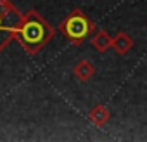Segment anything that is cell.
Here are the masks:
<instances>
[{
  "label": "cell",
  "instance_id": "8992f818",
  "mask_svg": "<svg viewBox=\"0 0 147 142\" xmlns=\"http://www.w3.org/2000/svg\"><path fill=\"white\" fill-rule=\"evenodd\" d=\"M73 75H75L80 82H88L95 75V68L90 61H80L75 68H73Z\"/></svg>",
  "mask_w": 147,
  "mask_h": 142
},
{
  "label": "cell",
  "instance_id": "3957f363",
  "mask_svg": "<svg viewBox=\"0 0 147 142\" xmlns=\"http://www.w3.org/2000/svg\"><path fill=\"white\" fill-rule=\"evenodd\" d=\"M21 16L23 14L16 9L11 0H0V52L14 38Z\"/></svg>",
  "mask_w": 147,
  "mask_h": 142
},
{
  "label": "cell",
  "instance_id": "277c9868",
  "mask_svg": "<svg viewBox=\"0 0 147 142\" xmlns=\"http://www.w3.org/2000/svg\"><path fill=\"white\" fill-rule=\"evenodd\" d=\"M111 47H113L118 54L125 55V54L133 47V40H131V37L126 35L125 31H118V33L111 38Z\"/></svg>",
  "mask_w": 147,
  "mask_h": 142
},
{
  "label": "cell",
  "instance_id": "5b68a950",
  "mask_svg": "<svg viewBox=\"0 0 147 142\" xmlns=\"http://www.w3.org/2000/svg\"><path fill=\"white\" fill-rule=\"evenodd\" d=\"M109 118H111V113L104 104H97L95 108H92L88 111V120L97 126H104L109 121Z\"/></svg>",
  "mask_w": 147,
  "mask_h": 142
},
{
  "label": "cell",
  "instance_id": "6da1fadb",
  "mask_svg": "<svg viewBox=\"0 0 147 142\" xmlns=\"http://www.w3.org/2000/svg\"><path fill=\"white\" fill-rule=\"evenodd\" d=\"M54 28L36 12V11H28L21 16L19 26L16 30L14 38L24 47V50L31 55L38 54L49 40L54 37Z\"/></svg>",
  "mask_w": 147,
  "mask_h": 142
},
{
  "label": "cell",
  "instance_id": "7a4b0ae2",
  "mask_svg": "<svg viewBox=\"0 0 147 142\" xmlns=\"http://www.w3.org/2000/svg\"><path fill=\"white\" fill-rule=\"evenodd\" d=\"M94 30H95L94 21L80 9H75L59 24V31L73 43H82Z\"/></svg>",
  "mask_w": 147,
  "mask_h": 142
},
{
  "label": "cell",
  "instance_id": "52a82bcc",
  "mask_svg": "<svg viewBox=\"0 0 147 142\" xmlns=\"http://www.w3.org/2000/svg\"><path fill=\"white\" fill-rule=\"evenodd\" d=\"M92 47L97 50V52H106L107 49H111V35L106 31V30H99L94 33L92 37Z\"/></svg>",
  "mask_w": 147,
  "mask_h": 142
}]
</instances>
